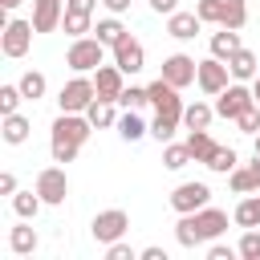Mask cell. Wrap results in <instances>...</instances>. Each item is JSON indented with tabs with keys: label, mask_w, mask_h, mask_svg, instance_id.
Wrapping results in <instances>:
<instances>
[{
	"label": "cell",
	"mask_w": 260,
	"mask_h": 260,
	"mask_svg": "<svg viewBox=\"0 0 260 260\" xmlns=\"http://www.w3.org/2000/svg\"><path fill=\"white\" fill-rule=\"evenodd\" d=\"M8 248H12L16 256H32V252H37V232L28 228V219L16 223V228L8 232Z\"/></svg>",
	"instance_id": "cell-24"
},
{
	"label": "cell",
	"mask_w": 260,
	"mask_h": 260,
	"mask_svg": "<svg viewBox=\"0 0 260 260\" xmlns=\"http://www.w3.org/2000/svg\"><path fill=\"white\" fill-rule=\"evenodd\" d=\"M150 89V106H154V118H162V122H183V98H179V85H171L167 77H158V81H150L146 85Z\"/></svg>",
	"instance_id": "cell-3"
},
{
	"label": "cell",
	"mask_w": 260,
	"mask_h": 260,
	"mask_svg": "<svg viewBox=\"0 0 260 260\" xmlns=\"http://www.w3.org/2000/svg\"><path fill=\"white\" fill-rule=\"evenodd\" d=\"M102 4H106V8H110V12H114V16H122V12H126V8H130V0H102Z\"/></svg>",
	"instance_id": "cell-45"
},
{
	"label": "cell",
	"mask_w": 260,
	"mask_h": 260,
	"mask_svg": "<svg viewBox=\"0 0 260 260\" xmlns=\"http://www.w3.org/2000/svg\"><path fill=\"white\" fill-rule=\"evenodd\" d=\"M236 167H240V158H236L232 146H219V150L211 154V162H207V171H215V175H232Z\"/></svg>",
	"instance_id": "cell-34"
},
{
	"label": "cell",
	"mask_w": 260,
	"mask_h": 260,
	"mask_svg": "<svg viewBox=\"0 0 260 260\" xmlns=\"http://www.w3.org/2000/svg\"><path fill=\"white\" fill-rule=\"evenodd\" d=\"M41 207H45V199H41L37 191H16V195H12V211H16L20 219H37Z\"/></svg>",
	"instance_id": "cell-31"
},
{
	"label": "cell",
	"mask_w": 260,
	"mask_h": 260,
	"mask_svg": "<svg viewBox=\"0 0 260 260\" xmlns=\"http://www.w3.org/2000/svg\"><path fill=\"white\" fill-rule=\"evenodd\" d=\"M228 69H232V77H236V81H252V77L260 73V61H256V53H252V49H236V53L228 57Z\"/></svg>",
	"instance_id": "cell-18"
},
{
	"label": "cell",
	"mask_w": 260,
	"mask_h": 260,
	"mask_svg": "<svg viewBox=\"0 0 260 260\" xmlns=\"http://www.w3.org/2000/svg\"><path fill=\"white\" fill-rule=\"evenodd\" d=\"M89 232H93V240H98V244H114V240H122V236L130 232V215H126L122 207L98 211V215H93V223H89Z\"/></svg>",
	"instance_id": "cell-7"
},
{
	"label": "cell",
	"mask_w": 260,
	"mask_h": 260,
	"mask_svg": "<svg viewBox=\"0 0 260 260\" xmlns=\"http://www.w3.org/2000/svg\"><path fill=\"white\" fill-rule=\"evenodd\" d=\"M187 162H195V158H191V150H187V142H183V146L167 142V150H162V167H167V171H183Z\"/></svg>",
	"instance_id": "cell-33"
},
{
	"label": "cell",
	"mask_w": 260,
	"mask_h": 260,
	"mask_svg": "<svg viewBox=\"0 0 260 260\" xmlns=\"http://www.w3.org/2000/svg\"><path fill=\"white\" fill-rule=\"evenodd\" d=\"M248 106H256V93H252L244 81H232L223 93H215V114H219V118H228V122H236Z\"/></svg>",
	"instance_id": "cell-6"
},
{
	"label": "cell",
	"mask_w": 260,
	"mask_h": 260,
	"mask_svg": "<svg viewBox=\"0 0 260 260\" xmlns=\"http://www.w3.org/2000/svg\"><path fill=\"white\" fill-rule=\"evenodd\" d=\"M122 77H126V73H122L118 65H106V61H102V65L93 69V89H98V98L118 102V98H122V89H126V85H122Z\"/></svg>",
	"instance_id": "cell-14"
},
{
	"label": "cell",
	"mask_w": 260,
	"mask_h": 260,
	"mask_svg": "<svg viewBox=\"0 0 260 260\" xmlns=\"http://www.w3.org/2000/svg\"><path fill=\"white\" fill-rule=\"evenodd\" d=\"M252 93H256V106H260V73L252 77Z\"/></svg>",
	"instance_id": "cell-47"
},
{
	"label": "cell",
	"mask_w": 260,
	"mask_h": 260,
	"mask_svg": "<svg viewBox=\"0 0 260 260\" xmlns=\"http://www.w3.org/2000/svg\"><path fill=\"white\" fill-rule=\"evenodd\" d=\"M0 4H4V8H8V12H12V8H20V4H24V0H0Z\"/></svg>",
	"instance_id": "cell-48"
},
{
	"label": "cell",
	"mask_w": 260,
	"mask_h": 260,
	"mask_svg": "<svg viewBox=\"0 0 260 260\" xmlns=\"http://www.w3.org/2000/svg\"><path fill=\"white\" fill-rule=\"evenodd\" d=\"M114 106H118V102H106V98H93V102H89V110H85V118L93 122V130H106V126H118V114H114Z\"/></svg>",
	"instance_id": "cell-23"
},
{
	"label": "cell",
	"mask_w": 260,
	"mask_h": 260,
	"mask_svg": "<svg viewBox=\"0 0 260 260\" xmlns=\"http://www.w3.org/2000/svg\"><path fill=\"white\" fill-rule=\"evenodd\" d=\"M150 8L158 16H171V12H179V0H150Z\"/></svg>",
	"instance_id": "cell-43"
},
{
	"label": "cell",
	"mask_w": 260,
	"mask_h": 260,
	"mask_svg": "<svg viewBox=\"0 0 260 260\" xmlns=\"http://www.w3.org/2000/svg\"><path fill=\"white\" fill-rule=\"evenodd\" d=\"M236 49H244V45H240V28H223V24H219V32H211V57L228 61Z\"/></svg>",
	"instance_id": "cell-20"
},
{
	"label": "cell",
	"mask_w": 260,
	"mask_h": 260,
	"mask_svg": "<svg viewBox=\"0 0 260 260\" xmlns=\"http://www.w3.org/2000/svg\"><path fill=\"white\" fill-rule=\"evenodd\" d=\"M32 20H8L4 24V32H0V49H4V57H24L28 53V45H32Z\"/></svg>",
	"instance_id": "cell-10"
},
{
	"label": "cell",
	"mask_w": 260,
	"mask_h": 260,
	"mask_svg": "<svg viewBox=\"0 0 260 260\" xmlns=\"http://www.w3.org/2000/svg\"><path fill=\"white\" fill-rule=\"evenodd\" d=\"M142 260H167V252H162V248H154V244H150V248H142Z\"/></svg>",
	"instance_id": "cell-46"
},
{
	"label": "cell",
	"mask_w": 260,
	"mask_h": 260,
	"mask_svg": "<svg viewBox=\"0 0 260 260\" xmlns=\"http://www.w3.org/2000/svg\"><path fill=\"white\" fill-rule=\"evenodd\" d=\"M20 102H24L20 85H0V114H16V110H20Z\"/></svg>",
	"instance_id": "cell-36"
},
{
	"label": "cell",
	"mask_w": 260,
	"mask_h": 260,
	"mask_svg": "<svg viewBox=\"0 0 260 260\" xmlns=\"http://www.w3.org/2000/svg\"><path fill=\"white\" fill-rule=\"evenodd\" d=\"M28 130H32V122L16 110V114H4V126H0V134H4V142L8 146H20V142H28Z\"/></svg>",
	"instance_id": "cell-19"
},
{
	"label": "cell",
	"mask_w": 260,
	"mask_h": 260,
	"mask_svg": "<svg viewBox=\"0 0 260 260\" xmlns=\"http://www.w3.org/2000/svg\"><path fill=\"white\" fill-rule=\"evenodd\" d=\"M175 130H179L175 122H162V118H154V122H150V134H154L158 142H171V134H175Z\"/></svg>",
	"instance_id": "cell-40"
},
{
	"label": "cell",
	"mask_w": 260,
	"mask_h": 260,
	"mask_svg": "<svg viewBox=\"0 0 260 260\" xmlns=\"http://www.w3.org/2000/svg\"><path fill=\"white\" fill-rule=\"evenodd\" d=\"M187 150H191V158H195V162H203V167H207V162H211V154H215L219 146H215V138H211L207 130H191V134H187Z\"/></svg>",
	"instance_id": "cell-21"
},
{
	"label": "cell",
	"mask_w": 260,
	"mask_h": 260,
	"mask_svg": "<svg viewBox=\"0 0 260 260\" xmlns=\"http://www.w3.org/2000/svg\"><path fill=\"white\" fill-rule=\"evenodd\" d=\"M207 203H211V187H207V183H179V187L171 191V207H175L179 215L199 211V207H207Z\"/></svg>",
	"instance_id": "cell-11"
},
{
	"label": "cell",
	"mask_w": 260,
	"mask_h": 260,
	"mask_svg": "<svg viewBox=\"0 0 260 260\" xmlns=\"http://www.w3.org/2000/svg\"><path fill=\"white\" fill-rule=\"evenodd\" d=\"M114 65H118V69H122L126 77L142 73V69H146V49H142V45H138V41H134V37L126 32V37H122V41L114 45Z\"/></svg>",
	"instance_id": "cell-12"
},
{
	"label": "cell",
	"mask_w": 260,
	"mask_h": 260,
	"mask_svg": "<svg viewBox=\"0 0 260 260\" xmlns=\"http://www.w3.org/2000/svg\"><path fill=\"white\" fill-rule=\"evenodd\" d=\"M195 73H199V61H195V57H187V53H171V57L162 61V73H158V77H167L171 85L183 89V85L195 81Z\"/></svg>",
	"instance_id": "cell-13"
},
{
	"label": "cell",
	"mask_w": 260,
	"mask_h": 260,
	"mask_svg": "<svg viewBox=\"0 0 260 260\" xmlns=\"http://www.w3.org/2000/svg\"><path fill=\"white\" fill-rule=\"evenodd\" d=\"M89 130H93V122H89L85 114H61V118L53 122V138H49V154H53V162H73L77 150L85 146Z\"/></svg>",
	"instance_id": "cell-2"
},
{
	"label": "cell",
	"mask_w": 260,
	"mask_h": 260,
	"mask_svg": "<svg viewBox=\"0 0 260 260\" xmlns=\"http://www.w3.org/2000/svg\"><path fill=\"white\" fill-rule=\"evenodd\" d=\"M219 4V24L223 28H244L248 24V0H215Z\"/></svg>",
	"instance_id": "cell-22"
},
{
	"label": "cell",
	"mask_w": 260,
	"mask_h": 260,
	"mask_svg": "<svg viewBox=\"0 0 260 260\" xmlns=\"http://www.w3.org/2000/svg\"><path fill=\"white\" fill-rule=\"evenodd\" d=\"M118 106L122 110H142V106H150V89L146 85H126L122 98H118Z\"/></svg>",
	"instance_id": "cell-32"
},
{
	"label": "cell",
	"mask_w": 260,
	"mask_h": 260,
	"mask_svg": "<svg viewBox=\"0 0 260 260\" xmlns=\"http://www.w3.org/2000/svg\"><path fill=\"white\" fill-rule=\"evenodd\" d=\"M65 8H73V12H93L98 0H65Z\"/></svg>",
	"instance_id": "cell-44"
},
{
	"label": "cell",
	"mask_w": 260,
	"mask_h": 260,
	"mask_svg": "<svg viewBox=\"0 0 260 260\" xmlns=\"http://www.w3.org/2000/svg\"><path fill=\"white\" fill-rule=\"evenodd\" d=\"M61 16H65V0H32V28L37 32L61 28Z\"/></svg>",
	"instance_id": "cell-15"
},
{
	"label": "cell",
	"mask_w": 260,
	"mask_h": 260,
	"mask_svg": "<svg viewBox=\"0 0 260 260\" xmlns=\"http://www.w3.org/2000/svg\"><path fill=\"white\" fill-rule=\"evenodd\" d=\"M252 150H256V154H260V134H256V142H252Z\"/></svg>",
	"instance_id": "cell-49"
},
{
	"label": "cell",
	"mask_w": 260,
	"mask_h": 260,
	"mask_svg": "<svg viewBox=\"0 0 260 260\" xmlns=\"http://www.w3.org/2000/svg\"><path fill=\"white\" fill-rule=\"evenodd\" d=\"M232 219H236L240 228H260V195H244V199L236 203Z\"/></svg>",
	"instance_id": "cell-27"
},
{
	"label": "cell",
	"mask_w": 260,
	"mask_h": 260,
	"mask_svg": "<svg viewBox=\"0 0 260 260\" xmlns=\"http://www.w3.org/2000/svg\"><path fill=\"white\" fill-rule=\"evenodd\" d=\"M106 256H110V260H138L142 252H134L130 244H122V240H114V244H106Z\"/></svg>",
	"instance_id": "cell-38"
},
{
	"label": "cell",
	"mask_w": 260,
	"mask_h": 260,
	"mask_svg": "<svg viewBox=\"0 0 260 260\" xmlns=\"http://www.w3.org/2000/svg\"><path fill=\"white\" fill-rule=\"evenodd\" d=\"M102 61H106V45H102L98 37H73V45H69V53H65V65H69L73 73H93Z\"/></svg>",
	"instance_id": "cell-4"
},
{
	"label": "cell",
	"mask_w": 260,
	"mask_h": 260,
	"mask_svg": "<svg viewBox=\"0 0 260 260\" xmlns=\"http://www.w3.org/2000/svg\"><path fill=\"white\" fill-rule=\"evenodd\" d=\"M228 183H232L236 195H252V191H260V154H256L248 167H236V171L228 175Z\"/></svg>",
	"instance_id": "cell-17"
},
{
	"label": "cell",
	"mask_w": 260,
	"mask_h": 260,
	"mask_svg": "<svg viewBox=\"0 0 260 260\" xmlns=\"http://www.w3.org/2000/svg\"><path fill=\"white\" fill-rule=\"evenodd\" d=\"M61 28H65L69 37H85V32H93V12H73V8H65Z\"/></svg>",
	"instance_id": "cell-29"
},
{
	"label": "cell",
	"mask_w": 260,
	"mask_h": 260,
	"mask_svg": "<svg viewBox=\"0 0 260 260\" xmlns=\"http://www.w3.org/2000/svg\"><path fill=\"white\" fill-rule=\"evenodd\" d=\"M93 37H98L106 49H114V45L126 37V24H122L118 16H106V20H98V24H93Z\"/></svg>",
	"instance_id": "cell-28"
},
{
	"label": "cell",
	"mask_w": 260,
	"mask_h": 260,
	"mask_svg": "<svg viewBox=\"0 0 260 260\" xmlns=\"http://www.w3.org/2000/svg\"><path fill=\"white\" fill-rule=\"evenodd\" d=\"M195 81H199V89H203L207 98H215V93H223V89L232 85V69H228V61H219V57H207V61H199V73H195Z\"/></svg>",
	"instance_id": "cell-8"
},
{
	"label": "cell",
	"mask_w": 260,
	"mask_h": 260,
	"mask_svg": "<svg viewBox=\"0 0 260 260\" xmlns=\"http://www.w3.org/2000/svg\"><path fill=\"white\" fill-rule=\"evenodd\" d=\"M236 256V248H223V244H211L207 248V260H232Z\"/></svg>",
	"instance_id": "cell-42"
},
{
	"label": "cell",
	"mask_w": 260,
	"mask_h": 260,
	"mask_svg": "<svg viewBox=\"0 0 260 260\" xmlns=\"http://www.w3.org/2000/svg\"><path fill=\"white\" fill-rule=\"evenodd\" d=\"M199 28H203L199 12H171V16H167V32H171L175 41H195Z\"/></svg>",
	"instance_id": "cell-16"
},
{
	"label": "cell",
	"mask_w": 260,
	"mask_h": 260,
	"mask_svg": "<svg viewBox=\"0 0 260 260\" xmlns=\"http://www.w3.org/2000/svg\"><path fill=\"white\" fill-rule=\"evenodd\" d=\"M37 195L45 199V207H61L65 195H69V179H65V167H45L37 175Z\"/></svg>",
	"instance_id": "cell-9"
},
{
	"label": "cell",
	"mask_w": 260,
	"mask_h": 260,
	"mask_svg": "<svg viewBox=\"0 0 260 260\" xmlns=\"http://www.w3.org/2000/svg\"><path fill=\"white\" fill-rule=\"evenodd\" d=\"M195 12L203 24H219V4L215 0H195Z\"/></svg>",
	"instance_id": "cell-39"
},
{
	"label": "cell",
	"mask_w": 260,
	"mask_h": 260,
	"mask_svg": "<svg viewBox=\"0 0 260 260\" xmlns=\"http://www.w3.org/2000/svg\"><path fill=\"white\" fill-rule=\"evenodd\" d=\"M211 118H215V106H207V102H191V106L183 110V126H187V130H207Z\"/></svg>",
	"instance_id": "cell-25"
},
{
	"label": "cell",
	"mask_w": 260,
	"mask_h": 260,
	"mask_svg": "<svg viewBox=\"0 0 260 260\" xmlns=\"http://www.w3.org/2000/svg\"><path fill=\"white\" fill-rule=\"evenodd\" d=\"M0 195H16V175L12 171H0Z\"/></svg>",
	"instance_id": "cell-41"
},
{
	"label": "cell",
	"mask_w": 260,
	"mask_h": 260,
	"mask_svg": "<svg viewBox=\"0 0 260 260\" xmlns=\"http://www.w3.org/2000/svg\"><path fill=\"white\" fill-rule=\"evenodd\" d=\"M236 252H240L244 260H260V228H244V236H240Z\"/></svg>",
	"instance_id": "cell-35"
},
{
	"label": "cell",
	"mask_w": 260,
	"mask_h": 260,
	"mask_svg": "<svg viewBox=\"0 0 260 260\" xmlns=\"http://www.w3.org/2000/svg\"><path fill=\"white\" fill-rule=\"evenodd\" d=\"M20 93H24V102H37V98H45V89H49V81H45V73L41 69H28V73H20Z\"/></svg>",
	"instance_id": "cell-30"
},
{
	"label": "cell",
	"mask_w": 260,
	"mask_h": 260,
	"mask_svg": "<svg viewBox=\"0 0 260 260\" xmlns=\"http://www.w3.org/2000/svg\"><path fill=\"white\" fill-rule=\"evenodd\" d=\"M236 126H240V134H260V110L248 106V110L236 118Z\"/></svg>",
	"instance_id": "cell-37"
},
{
	"label": "cell",
	"mask_w": 260,
	"mask_h": 260,
	"mask_svg": "<svg viewBox=\"0 0 260 260\" xmlns=\"http://www.w3.org/2000/svg\"><path fill=\"white\" fill-rule=\"evenodd\" d=\"M118 134H122L126 142H138V138H146V134H150V126L142 122V114H138V110H126V114L118 118Z\"/></svg>",
	"instance_id": "cell-26"
},
{
	"label": "cell",
	"mask_w": 260,
	"mask_h": 260,
	"mask_svg": "<svg viewBox=\"0 0 260 260\" xmlns=\"http://www.w3.org/2000/svg\"><path fill=\"white\" fill-rule=\"evenodd\" d=\"M228 232V211H219V207H199V211H187V215H179V223H175V240L183 244V248H199V244H211L215 236H223Z\"/></svg>",
	"instance_id": "cell-1"
},
{
	"label": "cell",
	"mask_w": 260,
	"mask_h": 260,
	"mask_svg": "<svg viewBox=\"0 0 260 260\" xmlns=\"http://www.w3.org/2000/svg\"><path fill=\"white\" fill-rule=\"evenodd\" d=\"M93 98H98V89H93V77L77 73L73 81H65V85H61V93H57V106H61V114H85Z\"/></svg>",
	"instance_id": "cell-5"
}]
</instances>
